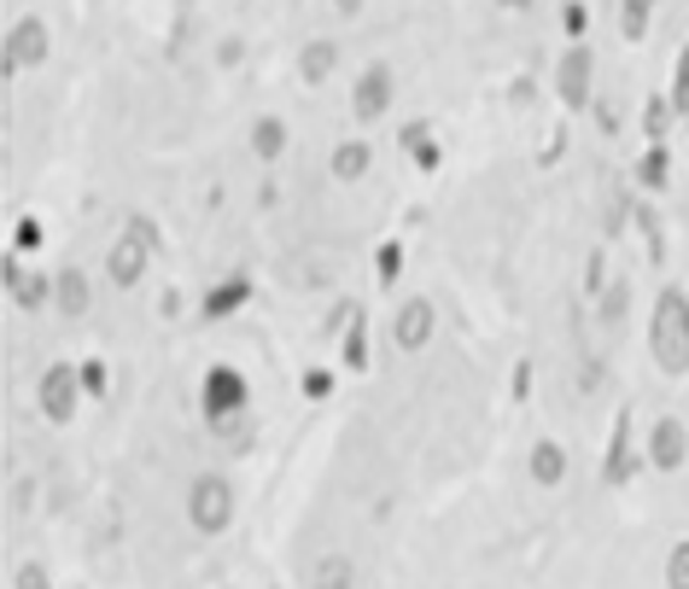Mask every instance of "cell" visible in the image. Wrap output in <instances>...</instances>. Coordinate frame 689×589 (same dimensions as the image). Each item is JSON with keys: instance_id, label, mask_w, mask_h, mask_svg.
<instances>
[{"instance_id": "obj_1", "label": "cell", "mask_w": 689, "mask_h": 589, "mask_svg": "<svg viewBox=\"0 0 689 589\" xmlns=\"http://www.w3.org/2000/svg\"><path fill=\"white\" fill-rule=\"evenodd\" d=\"M649 350L661 362V374H689V292L666 286L654 298V322H649Z\"/></svg>"}, {"instance_id": "obj_2", "label": "cell", "mask_w": 689, "mask_h": 589, "mask_svg": "<svg viewBox=\"0 0 689 589\" xmlns=\"http://www.w3.org/2000/svg\"><path fill=\"white\" fill-rule=\"evenodd\" d=\"M188 519H193V531H228V519H234V484L223 473H199L193 479V491H188Z\"/></svg>"}, {"instance_id": "obj_3", "label": "cell", "mask_w": 689, "mask_h": 589, "mask_svg": "<svg viewBox=\"0 0 689 589\" xmlns=\"http://www.w3.org/2000/svg\"><path fill=\"white\" fill-rule=\"evenodd\" d=\"M47 53H54V36H47L41 19H19L7 29V64L12 71H36V64H47Z\"/></svg>"}, {"instance_id": "obj_4", "label": "cell", "mask_w": 689, "mask_h": 589, "mask_svg": "<svg viewBox=\"0 0 689 589\" xmlns=\"http://www.w3.org/2000/svg\"><path fill=\"white\" fill-rule=\"evenodd\" d=\"M76 392H82V368L54 362V368L41 374V414H47V420H71V414H76Z\"/></svg>"}, {"instance_id": "obj_5", "label": "cell", "mask_w": 689, "mask_h": 589, "mask_svg": "<svg viewBox=\"0 0 689 589\" xmlns=\"http://www.w3.org/2000/svg\"><path fill=\"white\" fill-rule=\"evenodd\" d=\"M351 111H357V123H380V117L392 111V64H368V71L357 76Z\"/></svg>"}, {"instance_id": "obj_6", "label": "cell", "mask_w": 689, "mask_h": 589, "mask_svg": "<svg viewBox=\"0 0 689 589\" xmlns=\"http://www.w3.org/2000/svg\"><path fill=\"white\" fill-rule=\"evenodd\" d=\"M205 414L211 420H228V414H246V374L240 368H211L205 374Z\"/></svg>"}, {"instance_id": "obj_7", "label": "cell", "mask_w": 689, "mask_h": 589, "mask_svg": "<svg viewBox=\"0 0 689 589\" xmlns=\"http://www.w3.org/2000/svg\"><path fill=\"white\" fill-rule=\"evenodd\" d=\"M591 71H596L591 47H567L561 71H556V94L567 99V111H584V106H591Z\"/></svg>"}, {"instance_id": "obj_8", "label": "cell", "mask_w": 689, "mask_h": 589, "mask_svg": "<svg viewBox=\"0 0 689 589\" xmlns=\"http://www.w3.org/2000/svg\"><path fill=\"white\" fill-rule=\"evenodd\" d=\"M392 339H397L403 350H421V345L432 339V304H427V298H409V304L397 310V322H392Z\"/></svg>"}, {"instance_id": "obj_9", "label": "cell", "mask_w": 689, "mask_h": 589, "mask_svg": "<svg viewBox=\"0 0 689 589\" xmlns=\"http://www.w3.org/2000/svg\"><path fill=\"white\" fill-rule=\"evenodd\" d=\"M684 426H678V420H661V426H654L649 432V461L654 467H661V473H672V467H684Z\"/></svg>"}, {"instance_id": "obj_10", "label": "cell", "mask_w": 689, "mask_h": 589, "mask_svg": "<svg viewBox=\"0 0 689 589\" xmlns=\"http://www.w3.org/2000/svg\"><path fill=\"white\" fill-rule=\"evenodd\" d=\"M146 257H153V251H146V245H134L129 233H123V240L111 245V257H106V275H111L117 286H134V280L146 275Z\"/></svg>"}, {"instance_id": "obj_11", "label": "cell", "mask_w": 689, "mask_h": 589, "mask_svg": "<svg viewBox=\"0 0 689 589\" xmlns=\"http://www.w3.org/2000/svg\"><path fill=\"white\" fill-rule=\"evenodd\" d=\"M251 153L263 164H275L287 153V123H281V117H258V123H251Z\"/></svg>"}, {"instance_id": "obj_12", "label": "cell", "mask_w": 689, "mask_h": 589, "mask_svg": "<svg viewBox=\"0 0 689 589\" xmlns=\"http://www.w3.org/2000/svg\"><path fill=\"white\" fill-rule=\"evenodd\" d=\"M567 479V449L556 437H544V444L532 449V484H561Z\"/></svg>"}, {"instance_id": "obj_13", "label": "cell", "mask_w": 689, "mask_h": 589, "mask_svg": "<svg viewBox=\"0 0 689 589\" xmlns=\"http://www.w3.org/2000/svg\"><path fill=\"white\" fill-rule=\"evenodd\" d=\"M54 298H59L64 315H82V310H88V275H82V268H59Z\"/></svg>"}, {"instance_id": "obj_14", "label": "cell", "mask_w": 689, "mask_h": 589, "mask_svg": "<svg viewBox=\"0 0 689 589\" xmlns=\"http://www.w3.org/2000/svg\"><path fill=\"white\" fill-rule=\"evenodd\" d=\"M333 64H340V47H333V41H310L305 53H298V71H305V82H328Z\"/></svg>"}, {"instance_id": "obj_15", "label": "cell", "mask_w": 689, "mask_h": 589, "mask_svg": "<svg viewBox=\"0 0 689 589\" xmlns=\"http://www.w3.org/2000/svg\"><path fill=\"white\" fill-rule=\"evenodd\" d=\"M310 589H351V561L345 554H322L310 572Z\"/></svg>"}, {"instance_id": "obj_16", "label": "cell", "mask_w": 689, "mask_h": 589, "mask_svg": "<svg viewBox=\"0 0 689 589\" xmlns=\"http://www.w3.org/2000/svg\"><path fill=\"white\" fill-rule=\"evenodd\" d=\"M246 298H251L246 280H223V286H216V292L205 298V315H234V310L246 304Z\"/></svg>"}, {"instance_id": "obj_17", "label": "cell", "mask_w": 689, "mask_h": 589, "mask_svg": "<svg viewBox=\"0 0 689 589\" xmlns=\"http://www.w3.org/2000/svg\"><path fill=\"white\" fill-rule=\"evenodd\" d=\"M368 158H375V153H368L363 141H345L340 153H333V176H340V181H357L368 170Z\"/></svg>"}, {"instance_id": "obj_18", "label": "cell", "mask_w": 689, "mask_h": 589, "mask_svg": "<svg viewBox=\"0 0 689 589\" xmlns=\"http://www.w3.org/2000/svg\"><path fill=\"white\" fill-rule=\"evenodd\" d=\"M626 432H631V414H619V432H614V449H608V484H626V479H631V456H626Z\"/></svg>"}, {"instance_id": "obj_19", "label": "cell", "mask_w": 689, "mask_h": 589, "mask_svg": "<svg viewBox=\"0 0 689 589\" xmlns=\"http://www.w3.org/2000/svg\"><path fill=\"white\" fill-rule=\"evenodd\" d=\"M637 181L643 188H666V146H649L643 164H637Z\"/></svg>"}, {"instance_id": "obj_20", "label": "cell", "mask_w": 689, "mask_h": 589, "mask_svg": "<svg viewBox=\"0 0 689 589\" xmlns=\"http://www.w3.org/2000/svg\"><path fill=\"white\" fill-rule=\"evenodd\" d=\"M12 292H19V304H24V310H36V304H47V292H54V280H47V275H24L19 286H12Z\"/></svg>"}, {"instance_id": "obj_21", "label": "cell", "mask_w": 689, "mask_h": 589, "mask_svg": "<svg viewBox=\"0 0 689 589\" xmlns=\"http://www.w3.org/2000/svg\"><path fill=\"white\" fill-rule=\"evenodd\" d=\"M649 12H654V0H626V19H619V29H626V36L637 41L649 29Z\"/></svg>"}, {"instance_id": "obj_22", "label": "cell", "mask_w": 689, "mask_h": 589, "mask_svg": "<svg viewBox=\"0 0 689 589\" xmlns=\"http://www.w3.org/2000/svg\"><path fill=\"white\" fill-rule=\"evenodd\" d=\"M216 432H223V444H228V449H246V444H251V420H246V414L216 420Z\"/></svg>"}, {"instance_id": "obj_23", "label": "cell", "mask_w": 689, "mask_h": 589, "mask_svg": "<svg viewBox=\"0 0 689 589\" xmlns=\"http://www.w3.org/2000/svg\"><path fill=\"white\" fill-rule=\"evenodd\" d=\"M666 589H689V543L672 549V561H666Z\"/></svg>"}, {"instance_id": "obj_24", "label": "cell", "mask_w": 689, "mask_h": 589, "mask_svg": "<svg viewBox=\"0 0 689 589\" xmlns=\"http://www.w3.org/2000/svg\"><path fill=\"white\" fill-rule=\"evenodd\" d=\"M129 240H134V245H146V251H158V228L146 223V216H129Z\"/></svg>"}, {"instance_id": "obj_25", "label": "cell", "mask_w": 689, "mask_h": 589, "mask_svg": "<svg viewBox=\"0 0 689 589\" xmlns=\"http://www.w3.org/2000/svg\"><path fill=\"white\" fill-rule=\"evenodd\" d=\"M19 589H54V578H47V566L24 561V566H19Z\"/></svg>"}, {"instance_id": "obj_26", "label": "cell", "mask_w": 689, "mask_h": 589, "mask_svg": "<svg viewBox=\"0 0 689 589\" xmlns=\"http://www.w3.org/2000/svg\"><path fill=\"white\" fill-rule=\"evenodd\" d=\"M666 123H672V99H649V134L654 141L666 134Z\"/></svg>"}, {"instance_id": "obj_27", "label": "cell", "mask_w": 689, "mask_h": 589, "mask_svg": "<svg viewBox=\"0 0 689 589\" xmlns=\"http://www.w3.org/2000/svg\"><path fill=\"white\" fill-rule=\"evenodd\" d=\"M672 111L689 117V47H684V64H678V94H672Z\"/></svg>"}, {"instance_id": "obj_28", "label": "cell", "mask_w": 689, "mask_h": 589, "mask_svg": "<svg viewBox=\"0 0 689 589\" xmlns=\"http://www.w3.org/2000/svg\"><path fill=\"white\" fill-rule=\"evenodd\" d=\"M106 380H111V374H106V362H82V392H94V397H99V392H106Z\"/></svg>"}, {"instance_id": "obj_29", "label": "cell", "mask_w": 689, "mask_h": 589, "mask_svg": "<svg viewBox=\"0 0 689 589\" xmlns=\"http://www.w3.org/2000/svg\"><path fill=\"white\" fill-rule=\"evenodd\" d=\"M397 263H403V251L385 245V251H380V280H397Z\"/></svg>"}, {"instance_id": "obj_30", "label": "cell", "mask_w": 689, "mask_h": 589, "mask_svg": "<svg viewBox=\"0 0 689 589\" xmlns=\"http://www.w3.org/2000/svg\"><path fill=\"white\" fill-rule=\"evenodd\" d=\"M602 315H608V322H619V315H626V286H614V292H608V304H602Z\"/></svg>"}, {"instance_id": "obj_31", "label": "cell", "mask_w": 689, "mask_h": 589, "mask_svg": "<svg viewBox=\"0 0 689 589\" xmlns=\"http://www.w3.org/2000/svg\"><path fill=\"white\" fill-rule=\"evenodd\" d=\"M561 24H567V29H573V36H579V29H584V7H567V12H561Z\"/></svg>"}, {"instance_id": "obj_32", "label": "cell", "mask_w": 689, "mask_h": 589, "mask_svg": "<svg viewBox=\"0 0 689 589\" xmlns=\"http://www.w3.org/2000/svg\"><path fill=\"white\" fill-rule=\"evenodd\" d=\"M333 12H340V19H357V12H363V0H333Z\"/></svg>"}, {"instance_id": "obj_33", "label": "cell", "mask_w": 689, "mask_h": 589, "mask_svg": "<svg viewBox=\"0 0 689 589\" xmlns=\"http://www.w3.org/2000/svg\"><path fill=\"white\" fill-rule=\"evenodd\" d=\"M502 7H514V12H526V7H532V0H502Z\"/></svg>"}]
</instances>
